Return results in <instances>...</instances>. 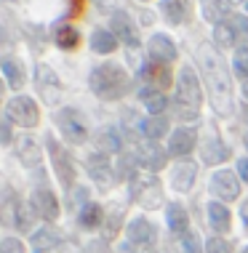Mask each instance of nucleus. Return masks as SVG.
Wrapping results in <instances>:
<instances>
[{
    "label": "nucleus",
    "instance_id": "39",
    "mask_svg": "<svg viewBox=\"0 0 248 253\" xmlns=\"http://www.w3.org/2000/svg\"><path fill=\"white\" fill-rule=\"evenodd\" d=\"M238 170H240V176H243V181L248 184V157H243V160L238 163Z\"/></svg>",
    "mask_w": 248,
    "mask_h": 253
},
{
    "label": "nucleus",
    "instance_id": "34",
    "mask_svg": "<svg viewBox=\"0 0 248 253\" xmlns=\"http://www.w3.org/2000/svg\"><path fill=\"white\" fill-rule=\"evenodd\" d=\"M235 72L240 75V78L248 75V48H238V53H235Z\"/></svg>",
    "mask_w": 248,
    "mask_h": 253
},
{
    "label": "nucleus",
    "instance_id": "29",
    "mask_svg": "<svg viewBox=\"0 0 248 253\" xmlns=\"http://www.w3.org/2000/svg\"><path fill=\"white\" fill-rule=\"evenodd\" d=\"M240 32H235V24H216V30H213V38H216L219 45H235Z\"/></svg>",
    "mask_w": 248,
    "mask_h": 253
},
{
    "label": "nucleus",
    "instance_id": "2",
    "mask_svg": "<svg viewBox=\"0 0 248 253\" xmlns=\"http://www.w3.org/2000/svg\"><path fill=\"white\" fill-rule=\"evenodd\" d=\"M88 85H91V91L99 99H109V101H112V99L126 96V91H128V75H126V70H123L120 64L107 61V64L96 67V70L91 72Z\"/></svg>",
    "mask_w": 248,
    "mask_h": 253
},
{
    "label": "nucleus",
    "instance_id": "4",
    "mask_svg": "<svg viewBox=\"0 0 248 253\" xmlns=\"http://www.w3.org/2000/svg\"><path fill=\"white\" fill-rule=\"evenodd\" d=\"M5 118L19 123V126H24V128H35L40 115H38L35 101L30 96H16V99L8 101V107H5Z\"/></svg>",
    "mask_w": 248,
    "mask_h": 253
},
{
    "label": "nucleus",
    "instance_id": "38",
    "mask_svg": "<svg viewBox=\"0 0 248 253\" xmlns=\"http://www.w3.org/2000/svg\"><path fill=\"white\" fill-rule=\"evenodd\" d=\"M0 136H3V139H0L3 144H8V141H11V126H8V120H3V126H0Z\"/></svg>",
    "mask_w": 248,
    "mask_h": 253
},
{
    "label": "nucleus",
    "instance_id": "46",
    "mask_svg": "<svg viewBox=\"0 0 248 253\" xmlns=\"http://www.w3.org/2000/svg\"><path fill=\"white\" fill-rule=\"evenodd\" d=\"M243 253H248V248H246V251H243Z\"/></svg>",
    "mask_w": 248,
    "mask_h": 253
},
{
    "label": "nucleus",
    "instance_id": "18",
    "mask_svg": "<svg viewBox=\"0 0 248 253\" xmlns=\"http://www.w3.org/2000/svg\"><path fill=\"white\" fill-rule=\"evenodd\" d=\"M160 11L171 24H179V22H184V16H187V0H163Z\"/></svg>",
    "mask_w": 248,
    "mask_h": 253
},
{
    "label": "nucleus",
    "instance_id": "20",
    "mask_svg": "<svg viewBox=\"0 0 248 253\" xmlns=\"http://www.w3.org/2000/svg\"><path fill=\"white\" fill-rule=\"evenodd\" d=\"M165 131H168V120L160 118V115H155V118H147L142 123V133L147 136L149 141L160 139V136H165Z\"/></svg>",
    "mask_w": 248,
    "mask_h": 253
},
{
    "label": "nucleus",
    "instance_id": "41",
    "mask_svg": "<svg viewBox=\"0 0 248 253\" xmlns=\"http://www.w3.org/2000/svg\"><path fill=\"white\" fill-rule=\"evenodd\" d=\"M240 216H243V221H246V227H248V200L243 203V208H240Z\"/></svg>",
    "mask_w": 248,
    "mask_h": 253
},
{
    "label": "nucleus",
    "instance_id": "21",
    "mask_svg": "<svg viewBox=\"0 0 248 253\" xmlns=\"http://www.w3.org/2000/svg\"><path fill=\"white\" fill-rule=\"evenodd\" d=\"M142 101H144V107L149 109L152 115H160L165 107H168V99L163 96V93H157V91H152V88H142Z\"/></svg>",
    "mask_w": 248,
    "mask_h": 253
},
{
    "label": "nucleus",
    "instance_id": "32",
    "mask_svg": "<svg viewBox=\"0 0 248 253\" xmlns=\"http://www.w3.org/2000/svg\"><path fill=\"white\" fill-rule=\"evenodd\" d=\"M32 243L38 245V251H43V248H48V245H56L59 237L53 235V232H48V229H40V232L32 235Z\"/></svg>",
    "mask_w": 248,
    "mask_h": 253
},
{
    "label": "nucleus",
    "instance_id": "30",
    "mask_svg": "<svg viewBox=\"0 0 248 253\" xmlns=\"http://www.w3.org/2000/svg\"><path fill=\"white\" fill-rule=\"evenodd\" d=\"M3 72H5V78H8V85H11V88H22V85H24V72H22V67H16L11 59L3 61Z\"/></svg>",
    "mask_w": 248,
    "mask_h": 253
},
{
    "label": "nucleus",
    "instance_id": "31",
    "mask_svg": "<svg viewBox=\"0 0 248 253\" xmlns=\"http://www.w3.org/2000/svg\"><path fill=\"white\" fill-rule=\"evenodd\" d=\"M19 157L27 163V166H35L40 160V149L32 139H22V147H19Z\"/></svg>",
    "mask_w": 248,
    "mask_h": 253
},
{
    "label": "nucleus",
    "instance_id": "23",
    "mask_svg": "<svg viewBox=\"0 0 248 253\" xmlns=\"http://www.w3.org/2000/svg\"><path fill=\"white\" fill-rule=\"evenodd\" d=\"M168 227H171V232H184L187 235V211L179 203L168 205Z\"/></svg>",
    "mask_w": 248,
    "mask_h": 253
},
{
    "label": "nucleus",
    "instance_id": "36",
    "mask_svg": "<svg viewBox=\"0 0 248 253\" xmlns=\"http://www.w3.org/2000/svg\"><path fill=\"white\" fill-rule=\"evenodd\" d=\"M208 253H230V245H227L222 237H211L208 240Z\"/></svg>",
    "mask_w": 248,
    "mask_h": 253
},
{
    "label": "nucleus",
    "instance_id": "37",
    "mask_svg": "<svg viewBox=\"0 0 248 253\" xmlns=\"http://www.w3.org/2000/svg\"><path fill=\"white\" fill-rule=\"evenodd\" d=\"M134 173V163H131V157H123L120 160V176H131Z\"/></svg>",
    "mask_w": 248,
    "mask_h": 253
},
{
    "label": "nucleus",
    "instance_id": "7",
    "mask_svg": "<svg viewBox=\"0 0 248 253\" xmlns=\"http://www.w3.org/2000/svg\"><path fill=\"white\" fill-rule=\"evenodd\" d=\"M86 170H88V176L99 184V187H107L109 181H112V168H109V163H107V157L104 155H91L86 160Z\"/></svg>",
    "mask_w": 248,
    "mask_h": 253
},
{
    "label": "nucleus",
    "instance_id": "12",
    "mask_svg": "<svg viewBox=\"0 0 248 253\" xmlns=\"http://www.w3.org/2000/svg\"><path fill=\"white\" fill-rule=\"evenodd\" d=\"M38 88L43 91V96H46V101H48V104H56L48 88H53V91L59 93V91H61V80H59V78H56V75H53L51 70H48V67H43V64H40V67H38Z\"/></svg>",
    "mask_w": 248,
    "mask_h": 253
},
{
    "label": "nucleus",
    "instance_id": "47",
    "mask_svg": "<svg viewBox=\"0 0 248 253\" xmlns=\"http://www.w3.org/2000/svg\"><path fill=\"white\" fill-rule=\"evenodd\" d=\"M246 8H248V3H246Z\"/></svg>",
    "mask_w": 248,
    "mask_h": 253
},
{
    "label": "nucleus",
    "instance_id": "42",
    "mask_svg": "<svg viewBox=\"0 0 248 253\" xmlns=\"http://www.w3.org/2000/svg\"><path fill=\"white\" fill-rule=\"evenodd\" d=\"M243 96L248 99V80H246V85H243Z\"/></svg>",
    "mask_w": 248,
    "mask_h": 253
},
{
    "label": "nucleus",
    "instance_id": "10",
    "mask_svg": "<svg viewBox=\"0 0 248 253\" xmlns=\"http://www.w3.org/2000/svg\"><path fill=\"white\" fill-rule=\"evenodd\" d=\"M149 56L155 61H174L176 59V45L165 35H155L149 40Z\"/></svg>",
    "mask_w": 248,
    "mask_h": 253
},
{
    "label": "nucleus",
    "instance_id": "13",
    "mask_svg": "<svg viewBox=\"0 0 248 253\" xmlns=\"http://www.w3.org/2000/svg\"><path fill=\"white\" fill-rule=\"evenodd\" d=\"M192 147H195V133L187 131V128H179V131H174V136H171L168 152L171 155H187V152H192Z\"/></svg>",
    "mask_w": 248,
    "mask_h": 253
},
{
    "label": "nucleus",
    "instance_id": "6",
    "mask_svg": "<svg viewBox=\"0 0 248 253\" xmlns=\"http://www.w3.org/2000/svg\"><path fill=\"white\" fill-rule=\"evenodd\" d=\"M211 192H216L219 197H224V200H235L240 195V184L235 179V173L232 170H219V173L211 176Z\"/></svg>",
    "mask_w": 248,
    "mask_h": 253
},
{
    "label": "nucleus",
    "instance_id": "26",
    "mask_svg": "<svg viewBox=\"0 0 248 253\" xmlns=\"http://www.w3.org/2000/svg\"><path fill=\"white\" fill-rule=\"evenodd\" d=\"M80 224L86 229H94V227H99L101 224V208L96 203H86L83 205V211H80Z\"/></svg>",
    "mask_w": 248,
    "mask_h": 253
},
{
    "label": "nucleus",
    "instance_id": "35",
    "mask_svg": "<svg viewBox=\"0 0 248 253\" xmlns=\"http://www.w3.org/2000/svg\"><path fill=\"white\" fill-rule=\"evenodd\" d=\"M0 253H24V245H22V240L5 237V240L0 243Z\"/></svg>",
    "mask_w": 248,
    "mask_h": 253
},
{
    "label": "nucleus",
    "instance_id": "44",
    "mask_svg": "<svg viewBox=\"0 0 248 253\" xmlns=\"http://www.w3.org/2000/svg\"><path fill=\"white\" fill-rule=\"evenodd\" d=\"M246 147H248V133H246Z\"/></svg>",
    "mask_w": 248,
    "mask_h": 253
},
{
    "label": "nucleus",
    "instance_id": "8",
    "mask_svg": "<svg viewBox=\"0 0 248 253\" xmlns=\"http://www.w3.org/2000/svg\"><path fill=\"white\" fill-rule=\"evenodd\" d=\"M112 32H115V38H120L126 45H131V48L139 45V38H136V30H134V24H131L128 13H123V11L115 13L112 16Z\"/></svg>",
    "mask_w": 248,
    "mask_h": 253
},
{
    "label": "nucleus",
    "instance_id": "9",
    "mask_svg": "<svg viewBox=\"0 0 248 253\" xmlns=\"http://www.w3.org/2000/svg\"><path fill=\"white\" fill-rule=\"evenodd\" d=\"M32 208H35L43 218H48V221H53V218L59 216V203H56V197H53V192H48V189H38V192L32 195Z\"/></svg>",
    "mask_w": 248,
    "mask_h": 253
},
{
    "label": "nucleus",
    "instance_id": "17",
    "mask_svg": "<svg viewBox=\"0 0 248 253\" xmlns=\"http://www.w3.org/2000/svg\"><path fill=\"white\" fill-rule=\"evenodd\" d=\"M115 45H118V38H115L112 30H109V32L107 30H96L91 35V48L96 53H112Z\"/></svg>",
    "mask_w": 248,
    "mask_h": 253
},
{
    "label": "nucleus",
    "instance_id": "45",
    "mask_svg": "<svg viewBox=\"0 0 248 253\" xmlns=\"http://www.w3.org/2000/svg\"><path fill=\"white\" fill-rule=\"evenodd\" d=\"M35 253H48V251H35Z\"/></svg>",
    "mask_w": 248,
    "mask_h": 253
},
{
    "label": "nucleus",
    "instance_id": "11",
    "mask_svg": "<svg viewBox=\"0 0 248 253\" xmlns=\"http://www.w3.org/2000/svg\"><path fill=\"white\" fill-rule=\"evenodd\" d=\"M46 147H48V152L53 155V166H56V173H59V179L64 181V184H70L72 181V168H70V157H67L64 152L59 149V144L53 139H48L46 141Z\"/></svg>",
    "mask_w": 248,
    "mask_h": 253
},
{
    "label": "nucleus",
    "instance_id": "25",
    "mask_svg": "<svg viewBox=\"0 0 248 253\" xmlns=\"http://www.w3.org/2000/svg\"><path fill=\"white\" fill-rule=\"evenodd\" d=\"M203 160L205 163H222V160H227V147L219 139H208L203 144Z\"/></svg>",
    "mask_w": 248,
    "mask_h": 253
},
{
    "label": "nucleus",
    "instance_id": "16",
    "mask_svg": "<svg viewBox=\"0 0 248 253\" xmlns=\"http://www.w3.org/2000/svg\"><path fill=\"white\" fill-rule=\"evenodd\" d=\"M139 160H142V166H144V168H149V170H160V168L165 166V152L155 147V141H149V147H144L142 152H139Z\"/></svg>",
    "mask_w": 248,
    "mask_h": 253
},
{
    "label": "nucleus",
    "instance_id": "19",
    "mask_svg": "<svg viewBox=\"0 0 248 253\" xmlns=\"http://www.w3.org/2000/svg\"><path fill=\"white\" fill-rule=\"evenodd\" d=\"M208 218H211V227L216 232L230 229V211H227L222 203H211L208 205Z\"/></svg>",
    "mask_w": 248,
    "mask_h": 253
},
{
    "label": "nucleus",
    "instance_id": "24",
    "mask_svg": "<svg viewBox=\"0 0 248 253\" xmlns=\"http://www.w3.org/2000/svg\"><path fill=\"white\" fill-rule=\"evenodd\" d=\"M142 78L152 80V83H157V85H168L171 83V72L165 70L163 64H144L142 67Z\"/></svg>",
    "mask_w": 248,
    "mask_h": 253
},
{
    "label": "nucleus",
    "instance_id": "43",
    "mask_svg": "<svg viewBox=\"0 0 248 253\" xmlns=\"http://www.w3.org/2000/svg\"><path fill=\"white\" fill-rule=\"evenodd\" d=\"M230 3H243V0H230Z\"/></svg>",
    "mask_w": 248,
    "mask_h": 253
},
{
    "label": "nucleus",
    "instance_id": "40",
    "mask_svg": "<svg viewBox=\"0 0 248 253\" xmlns=\"http://www.w3.org/2000/svg\"><path fill=\"white\" fill-rule=\"evenodd\" d=\"M83 8H86V0H72V13H75V16H78Z\"/></svg>",
    "mask_w": 248,
    "mask_h": 253
},
{
    "label": "nucleus",
    "instance_id": "5",
    "mask_svg": "<svg viewBox=\"0 0 248 253\" xmlns=\"http://www.w3.org/2000/svg\"><path fill=\"white\" fill-rule=\"evenodd\" d=\"M56 123H59V128H61V133H64L67 141H72V144L86 141L88 128H86V120H83V115L78 109H64V112H59Z\"/></svg>",
    "mask_w": 248,
    "mask_h": 253
},
{
    "label": "nucleus",
    "instance_id": "28",
    "mask_svg": "<svg viewBox=\"0 0 248 253\" xmlns=\"http://www.w3.org/2000/svg\"><path fill=\"white\" fill-rule=\"evenodd\" d=\"M96 144H99L101 149H107V152H118V149H120V136H118L115 128H101Z\"/></svg>",
    "mask_w": 248,
    "mask_h": 253
},
{
    "label": "nucleus",
    "instance_id": "33",
    "mask_svg": "<svg viewBox=\"0 0 248 253\" xmlns=\"http://www.w3.org/2000/svg\"><path fill=\"white\" fill-rule=\"evenodd\" d=\"M182 253H200V237L195 232H187L182 240Z\"/></svg>",
    "mask_w": 248,
    "mask_h": 253
},
{
    "label": "nucleus",
    "instance_id": "15",
    "mask_svg": "<svg viewBox=\"0 0 248 253\" xmlns=\"http://www.w3.org/2000/svg\"><path fill=\"white\" fill-rule=\"evenodd\" d=\"M155 227L149 221H144V218H136V221H131L128 224V240H134V243H149V240H155Z\"/></svg>",
    "mask_w": 248,
    "mask_h": 253
},
{
    "label": "nucleus",
    "instance_id": "27",
    "mask_svg": "<svg viewBox=\"0 0 248 253\" xmlns=\"http://www.w3.org/2000/svg\"><path fill=\"white\" fill-rule=\"evenodd\" d=\"M200 5H203V16L208 22H222L227 16V5L222 0H200Z\"/></svg>",
    "mask_w": 248,
    "mask_h": 253
},
{
    "label": "nucleus",
    "instance_id": "3",
    "mask_svg": "<svg viewBox=\"0 0 248 253\" xmlns=\"http://www.w3.org/2000/svg\"><path fill=\"white\" fill-rule=\"evenodd\" d=\"M176 93H179V101L187 107H200L203 101V88H200V80H198V75L192 67H184L182 72H179V83H176Z\"/></svg>",
    "mask_w": 248,
    "mask_h": 253
},
{
    "label": "nucleus",
    "instance_id": "1",
    "mask_svg": "<svg viewBox=\"0 0 248 253\" xmlns=\"http://www.w3.org/2000/svg\"><path fill=\"white\" fill-rule=\"evenodd\" d=\"M198 64H200V72L205 75V83H208L213 109H216L219 115H230L232 112L230 75H227L224 61H222V56H219L216 51H213L211 43H200V45H198Z\"/></svg>",
    "mask_w": 248,
    "mask_h": 253
},
{
    "label": "nucleus",
    "instance_id": "14",
    "mask_svg": "<svg viewBox=\"0 0 248 253\" xmlns=\"http://www.w3.org/2000/svg\"><path fill=\"white\" fill-rule=\"evenodd\" d=\"M195 173H198V170H195V166H192V163H179V166L174 168V176H171L176 192H187V189L192 187Z\"/></svg>",
    "mask_w": 248,
    "mask_h": 253
},
{
    "label": "nucleus",
    "instance_id": "22",
    "mask_svg": "<svg viewBox=\"0 0 248 253\" xmlns=\"http://www.w3.org/2000/svg\"><path fill=\"white\" fill-rule=\"evenodd\" d=\"M53 40H56L59 48H75V45H78V40H80V35L75 32V27L59 24L56 30H53Z\"/></svg>",
    "mask_w": 248,
    "mask_h": 253
}]
</instances>
